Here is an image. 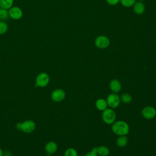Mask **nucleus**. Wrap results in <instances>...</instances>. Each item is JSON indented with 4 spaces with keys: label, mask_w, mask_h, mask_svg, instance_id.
Here are the masks:
<instances>
[{
    "label": "nucleus",
    "mask_w": 156,
    "mask_h": 156,
    "mask_svg": "<svg viewBox=\"0 0 156 156\" xmlns=\"http://www.w3.org/2000/svg\"><path fill=\"white\" fill-rule=\"evenodd\" d=\"M112 129L113 132L117 135H126L129 132V126L124 121H117L112 124Z\"/></svg>",
    "instance_id": "f257e3e1"
},
{
    "label": "nucleus",
    "mask_w": 156,
    "mask_h": 156,
    "mask_svg": "<svg viewBox=\"0 0 156 156\" xmlns=\"http://www.w3.org/2000/svg\"><path fill=\"white\" fill-rule=\"evenodd\" d=\"M16 127L24 133H30L35 129V123L32 120H26L23 122L17 123Z\"/></svg>",
    "instance_id": "f03ea898"
},
{
    "label": "nucleus",
    "mask_w": 156,
    "mask_h": 156,
    "mask_svg": "<svg viewBox=\"0 0 156 156\" xmlns=\"http://www.w3.org/2000/svg\"><path fill=\"white\" fill-rule=\"evenodd\" d=\"M102 118L103 121L107 124H112L116 119V113L112 108H106L103 110Z\"/></svg>",
    "instance_id": "7ed1b4c3"
},
{
    "label": "nucleus",
    "mask_w": 156,
    "mask_h": 156,
    "mask_svg": "<svg viewBox=\"0 0 156 156\" xmlns=\"http://www.w3.org/2000/svg\"><path fill=\"white\" fill-rule=\"evenodd\" d=\"M49 82V77L46 73H41L37 75L35 80L36 87H44Z\"/></svg>",
    "instance_id": "20e7f679"
},
{
    "label": "nucleus",
    "mask_w": 156,
    "mask_h": 156,
    "mask_svg": "<svg viewBox=\"0 0 156 156\" xmlns=\"http://www.w3.org/2000/svg\"><path fill=\"white\" fill-rule=\"evenodd\" d=\"M110 44V39L105 35H99L97 37L94 41L95 46L99 49H105Z\"/></svg>",
    "instance_id": "39448f33"
},
{
    "label": "nucleus",
    "mask_w": 156,
    "mask_h": 156,
    "mask_svg": "<svg viewBox=\"0 0 156 156\" xmlns=\"http://www.w3.org/2000/svg\"><path fill=\"white\" fill-rule=\"evenodd\" d=\"M120 101L121 99L119 96L115 93L108 94L106 99L107 105L109 106L111 108H115L118 107L120 103Z\"/></svg>",
    "instance_id": "423d86ee"
},
{
    "label": "nucleus",
    "mask_w": 156,
    "mask_h": 156,
    "mask_svg": "<svg viewBox=\"0 0 156 156\" xmlns=\"http://www.w3.org/2000/svg\"><path fill=\"white\" fill-rule=\"evenodd\" d=\"M141 113L144 118L151 119L156 116V110L152 106H147L142 110Z\"/></svg>",
    "instance_id": "0eeeda50"
},
{
    "label": "nucleus",
    "mask_w": 156,
    "mask_h": 156,
    "mask_svg": "<svg viewBox=\"0 0 156 156\" xmlns=\"http://www.w3.org/2000/svg\"><path fill=\"white\" fill-rule=\"evenodd\" d=\"M65 98V92L62 89H56L51 93V99L54 102H61Z\"/></svg>",
    "instance_id": "6e6552de"
},
{
    "label": "nucleus",
    "mask_w": 156,
    "mask_h": 156,
    "mask_svg": "<svg viewBox=\"0 0 156 156\" xmlns=\"http://www.w3.org/2000/svg\"><path fill=\"white\" fill-rule=\"evenodd\" d=\"M9 15L13 20H19L23 16V12L18 7H13L9 9Z\"/></svg>",
    "instance_id": "1a4fd4ad"
},
{
    "label": "nucleus",
    "mask_w": 156,
    "mask_h": 156,
    "mask_svg": "<svg viewBox=\"0 0 156 156\" xmlns=\"http://www.w3.org/2000/svg\"><path fill=\"white\" fill-rule=\"evenodd\" d=\"M133 10L136 15H141L144 12L145 5L143 2L136 1L133 5Z\"/></svg>",
    "instance_id": "9d476101"
},
{
    "label": "nucleus",
    "mask_w": 156,
    "mask_h": 156,
    "mask_svg": "<svg viewBox=\"0 0 156 156\" xmlns=\"http://www.w3.org/2000/svg\"><path fill=\"white\" fill-rule=\"evenodd\" d=\"M109 87L113 93H117L121 90V83L118 80L113 79L109 83Z\"/></svg>",
    "instance_id": "9b49d317"
},
{
    "label": "nucleus",
    "mask_w": 156,
    "mask_h": 156,
    "mask_svg": "<svg viewBox=\"0 0 156 156\" xmlns=\"http://www.w3.org/2000/svg\"><path fill=\"white\" fill-rule=\"evenodd\" d=\"M44 149L47 154H49L52 155L57 151V145L54 141H49L48 143H46Z\"/></svg>",
    "instance_id": "f8f14e48"
},
{
    "label": "nucleus",
    "mask_w": 156,
    "mask_h": 156,
    "mask_svg": "<svg viewBox=\"0 0 156 156\" xmlns=\"http://www.w3.org/2000/svg\"><path fill=\"white\" fill-rule=\"evenodd\" d=\"M96 108L101 111L104 110L107 107V103L106 101L104 99H98L96 102Z\"/></svg>",
    "instance_id": "ddd939ff"
},
{
    "label": "nucleus",
    "mask_w": 156,
    "mask_h": 156,
    "mask_svg": "<svg viewBox=\"0 0 156 156\" xmlns=\"http://www.w3.org/2000/svg\"><path fill=\"white\" fill-rule=\"evenodd\" d=\"M128 143V139L126 135L119 136L116 140V144L119 147H124Z\"/></svg>",
    "instance_id": "4468645a"
},
{
    "label": "nucleus",
    "mask_w": 156,
    "mask_h": 156,
    "mask_svg": "<svg viewBox=\"0 0 156 156\" xmlns=\"http://www.w3.org/2000/svg\"><path fill=\"white\" fill-rule=\"evenodd\" d=\"M97 152L100 156H107L110 153L109 149L105 146H101L97 147Z\"/></svg>",
    "instance_id": "2eb2a0df"
},
{
    "label": "nucleus",
    "mask_w": 156,
    "mask_h": 156,
    "mask_svg": "<svg viewBox=\"0 0 156 156\" xmlns=\"http://www.w3.org/2000/svg\"><path fill=\"white\" fill-rule=\"evenodd\" d=\"M13 3V0H0V7L9 9L11 8Z\"/></svg>",
    "instance_id": "dca6fc26"
},
{
    "label": "nucleus",
    "mask_w": 156,
    "mask_h": 156,
    "mask_svg": "<svg viewBox=\"0 0 156 156\" xmlns=\"http://www.w3.org/2000/svg\"><path fill=\"white\" fill-rule=\"evenodd\" d=\"M120 99L121 100V101L125 104H129L132 101V98L131 96V95L129 93H124L122 94H121V97H120Z\"/></svg>",
    "instance_id": "f3484780"
},
{
    "label": "nucleus",
    "mask_w": 156,
    "mask_h": 156,
    "mask_svg": "<svg viewBox=\"0 0 156 156\" xmlns=\"http://www.w3.org/2000/svg\"><path fill=\"white\" fill-rule=\"evenodd\" d=\"M136 0H120L119 2L123 7H130L133 5Z\"/></svg>",
    "instance_id": "a211bd4d"
},
{
    "label": "nucleus",
    "mask_w": 156,
    "mask_h": 156,
    "mask_svg": "<svg viewBox=\"0 0 156 156\" xmlns=\"http://www.w3.org/2000/svg\"><path fill=\"white\" fill-rule=\"evenodd\" d=\"M9 12L7 9L0 7V20H5L9 18Z\"/></svg>",
    "instance_id": "6ab92c4d"
},
{
    "label": "nucleus",
    "mask_w": 156,
    "mask_h": 156,
    "mask_svg": "<svg viewBox=\"0 0 156 156\" xmlns=\"http://www.w3.org/2000/svg\"><path fill=\"white\" fill-rule=\"evenodd\" d=\"M64 156H77V152L74 148H68L65 152Z\"/></svg>",
    "instance_id": "aec40b11"
},
{
    "label": "nucleus",
    "mask_w": 156,
    "mask_h": 156,
    "mask_svg": "<svg viewBox=\"0 0 156 156\" xmlns=\"http://www.w3.org/2000/svg\"><path fill=\"white\" fill-rule=\"evenodd\" d=\"M7 24L4 21H0V35H2L7 30Z\"/></svg>",
    "instance_id": "412c9836"
},
{
    "label": "nucleus",
    "mask_w": 156,
    "mask_h": 156,
    "mask_svg": "<svg viewBox=\"0 0 156 156\" xmlns=\"http://www.w3.org/2000/svg\"><path fill=\"white\" fill-rule=\"evenodd\" d=\"M98 154L97 152V147H93L91 151L88 152L85 156H98Z\"/></svg>",
    "instance_id": "4be33fe9"
},
{
    "label": "nucleus",
    "mask_w": 156,
    "mask_h": 156,
    "mask_svg": "<svg viewBox=\"0 0 156 156\" xmlns=\"http://www.w3.org/2000/svg\"><path fill=\"white\" fill-rule=\"evenodd\" d=\"M120 0H106L107 2L110 5H115L119 2Z\"/></svg>",
    "instance_id": "5701e85b"
},
{
    "label": "nucleus",
    "mask_w": 156,
    "mask_h": 156,
    "mask_svg": "<svg viewBox=\"0 0 156 156\" xmlns=\"http://www.w3.org/2000/svg\"><path fill=\"white\" fill-rule=\"evenodd\" d=\"M4 155V156H12V154L9 151H6L4 154H3V155Z\"/></svg>",
    "instance_id": "b1692460"
},
{
    "label": "nucleus",
    "mask_w": 156,
    "mask_h": 156,
    "mask_svg": "<svg viewBox=\"0 0 156 156\" xmlns=\"http://www.w3.org/2000/svg\"><path fill=\"white\" fill-rule=\"evenodd\" d=\"M3 152H2V149H1V148L0 147V156H3Z\"/></svg>",
    "instance_id": "393cba45"
},
{
    "label": "nucleus",
    "mask_w": 156,
    "mask_h": 156,
    "mask_svg": "<svg viewBox=\"0 0 156 156\" xmlns=\"http://www.w3.org/2000/svg\"><path fill=\"white\" fill-rule=\"evenodd\" d=\"M45 156H52L51 154H47L46 155H45Z\"/></svg>",
    "instance_id": "a878e982"
},
{
    "label": "nucleus",
    "mask_w": 156,
    "mask_h": 156,
    "mask_svg": "<svg viewBox=\"0 0 156 156\" xmlns=\"http://www.w3.org/2000/svg\"><path fill=\"white\" fill-rule=\"evenodd\" d=\"M136 1H140V2H143V1H144V0H136Z\"/></svg>",
    "instance_id": "bb28decb"
},
{
    "label": "nucleus",
    "mask_w": 156,
    "mask_h": 156,
    "mask_svg": "<svg viewBox=\"0 0 156 156\" xmlns=\"http://www.w3.org/2000/svg\"><path fill=\"white\" fill-rule=\"evenodd\" d=\"M155 45H156V41H155Z\"/></svg>",
    "instance_id": "cd10ccee"
}]
</instances>
